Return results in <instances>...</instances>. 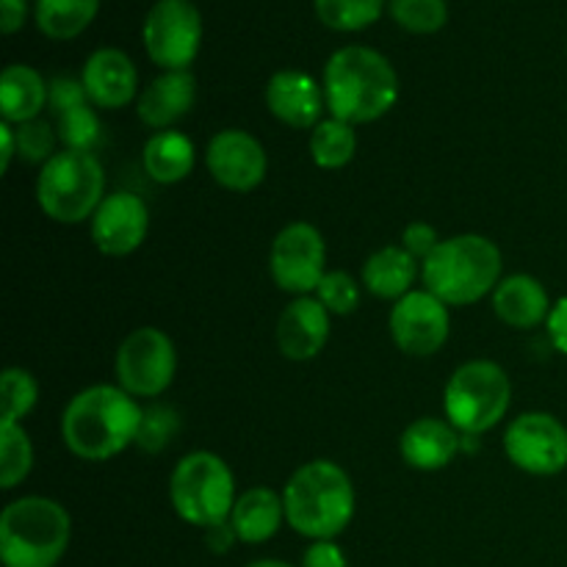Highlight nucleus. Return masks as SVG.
I'll return each mask as SVG.
<instances>
[{
    "mask_svg": "<svg viewBox=\"0 0 567 567\" xmlns=\"http://www.w3.org/2000/svg\"><path fill=\"white\" fill-rule=\"evenodd\" d=\"M144 410L120 385H89L61 413V441L86 463H105L138 441Z\"/></svg>",
    "mask_w": 567,
    "mask_h": 567,
    "instance_id": "obj_1",
    "label": "nucleus"
},
{
    "mask_svg": "<svg viewBox=\"0 0 567 567\" xmlns=\"http://www.w3.org/2000/svg\"><path fill=\"white\" fill-rule=\"evenodd\" d=\"M321 86L330 114L349 125L382 120L399 100V75L393 64L363 44H349L332 53Z\"/></svg>",
    "mask_w": 567,
    "mask_h": 567,
    "instance_id": "obj_2",
    "label": "nucleus"
},
{
    "mask_svg": "<svg viewBox=\"0 0 567 567\" xmlns=\"http://www.w3.org/2000/svg\"><path fill=\"white\" fill-rule=\"evenodd\" d=\"M286 520L308 540H336L354 518V485L332 460H310L282 491Z\"/></svg>",
    "mask_w": 567,
    "mask_h": 567,
    "instance_id": "obj_3",
    "label": "nucleus"
},
{
    "mask_svg": "<svg viewBox=\"0 0 567 567\" xmlns=\"http://www.w3.org/2000/svg\"><path fill=\"white\" fill-rule=\"evenodd\" d=\"M502 249L487 236L463 233L443 238L435 252L421 264V280L449 308L476 305L496 291L502 277Z\"/></svg>",
    "mask_w": 567,
    "mask_h": 567,
    "instance_id": "obj_4",
    "label": "nucleus"
},
{
    "mask_svg": "<svg viewBox=\"0 0 567 567\" xmlns=\"http://www.w3.org/2000/svg\"><path fill=\"white\" fill-rule=\"evenodd\" d=\"M72 537V518L59 502L22 496L0 515V559L3 567H55Z\"/></svg>",
    "mask_w": 567,
    "mask_h": 567,
    "instance_id": "obj_5",
    "label": "nucleus"
},
{
    "mask_svg": "<svg viewBox=\"0 0 567 567\" xmlns=\"http://www.w3.org/2000/svg\"><path fill=\"white\" fill-rule=\"evenodd\" d=\"M105 199V172L94 153L59 150L37 177V203L59 225L92 219Z\"/></svg>",
    "mask_w": 567,
    "mask_h": 567,
    "instance_id": "obj_6",
    "label": "nucleus"
},
{
    "mask_svg": "<svg viewBox=\"0 0 567 567\" xmlns=\"http://www.w3.org/2000/svg\"><path fill=\"white\" fill-rule=\"evenodd\" d=\"M236 480L219 454L192 452L169 476V502L177 518L197 529L227 524L236 507Z\"/></svg>",
    "mask_w": 567,
    "mask_h": 567,
    "instance_id": "obj_7",
    "label": "nucleus"
},
{
    "mask_svg": "<svg viewBox=\"0 0 567 567\" xmlns=\"http://www.w3.org/2000/svg\"><path fill=\"white\" fill-rule=\"evenodd\" d=\"M513 404L509 374L493 360H468L460 365L443 391V413L460 435H482L502 424Z\"/></svg>",
    "mask_w": 567,
    "mask_h": 567,
    "instance_id": "obj_8",
    "label": "nucleus"
},
{
    "mask_svg": "<svg viewBox=\"0 0 567 567\" xmlns=\"http://www.w3.org/2000/svg\"><path fill=\"white\" fill-rule=\"evenodd\" d=\"M116 380L133 399H155L177 374V349L158 327H138L116 349Z\"/></svg>",
    "mask_w": 567,
    "mask_h": 567,
    "instance_id": "obj_9",
    "label": "nucleus"
},
{
    "mask_svg": "<svg viewBox=\"0 0 567 567\" xmlns=\"http://www.w3.org/2000/svg\"><path fill=\"white\" fill-rule=\"evenodd\" d=\"M203 44V17L192 0H158L144 20V50L164 72L188 70Z\"/></svg>",
    "mask_w": 567,
    "mask_h": 567,
    "instance_id": "obj_10",
    "label": "nucleus"
},
{
    "mask_svg": "<svg viewBox=\"0 0 567 567\" xmlns=\"http://www.w3.org/2000/svg\"><path fill=\"white\" fill-rule=\"evenodd\" d=\"M271 280L293 297H313L327 275L324 236L310 221H291L275 236L269 249Z\"/></svg>",
    "mask_w": 567,
    "mask_h": 567,
    "instance_id": "obj_11",
    "label": "nucleus"
},
{
    "mask_svg": "<svg viewBox=\"0 0 567 567\" xmlns=\"http://www.w3.org/2000/svg\"><path fill=\"white\" fill-rule=\"evenodd\" d=\"M504 454L532 476H557L567 468V426L551 413H524L504 432Z\"/></svg>",
    "mask_w": 567,
    "mask_h": 567,
    "instance_id": "obj_12",
    "label": "nucleus"
},
{
    "mask_svg": "<svg viewBox=\"0 0 567 567\" xmlns=\"http://www.w3.org/2000/svg\"><path fill=\"white\" fill-rule=\"evenodd\" d=\"M388 330H391L399 352L410 354V358H432L446 347L449 332H452L449 305L441 302L426 288L410 291L408 297L393 302L391 316H388Z\"/></svg>",
    "mask_w": 567,
    "mask_h": 567,
    "instance_id": "obj_13",
    "label": "nucleus"
},
{
    "mask_svg": "<svg viewBox=\"0 0 567 567\" xmlns=\"http://www.w3.org/2000/svg\"><path fill=\"white\" fill-rule=\"evenodd\" d=\"M205 166H208L210 177H214L221 188L236 194H247L255 192V188L266 181L269 158H266L264 144H260L252 133L238 131V127H227V131H219L208 142V150H205Z\"/></svg>",
    "mask_w": 567,
    "mask_h": 567,
    "instance_id": "obj_14",
    "label": "nucleus"
},
{
    "mask_svg": "<svg viewBox=\"0 0 567 567\" xmlns=\"http://www.w3.org/2000/svg\"><path fill=\"white\" fill-rule=\"evenodd\" d=\"M92 241L109 258H125L144 244L150 233V208L131 192H111L89 219Z\"/></svg>",
    "mask_w": 567,
    "mask_h": 567,
    "instance_id": "obj_15",
    "label": "nucleus"
},
{
    "mask_svg": "<svg viewBox=\"0 0 567 567\" xmlns=\"http://www.w3.org/2000/svg\"><path fill=\"white\" fill-rule=\"evenodd\" d=\"M266 109L277 122L297 131H313L327 109L324 86L302 70H280L266 83Z\"/></svg>",
    "mask_w": 567,
    "mask_h": 567,
    "instance_id": "obj_16",
    "label": "nucleus"
},
{
    "mask_svg": "<svg viewBox=\"0 0 567 567\" xmlns=\"http://www.w3.org/2000/svg\"><path fill=\"white\" fill-rule=\"evenodd\" d=\"M332 313L316 297H297L277 321V347L282 358L305 363L321 354L330 341Z\"/></svg>",
    "mask_w": 567,
    "mask_h": 567,
    "instance_id": "obj_17",
    "label": "nucleus"
},
{
    "mask_svg": "<svg viewBox=\"0 0 567 567\" xmlns=\"http://www.w3.org/2000/svg\"><path fill=\"white\" fill-rule=\"evenodd\" d=\"M89 103L97 109H125L133 103L138 89V72L131 55L116 48H100L86 59L81 72Z\"/></svg>",
    "mask_w": 567,
    "mask_h": 567,
    "instance_id": "obj_18",
    "label": "nucleus"
},
{
    "mask_svg": "<svg viewBox=\"0 0 567 567\" xmlns=\"http://www.w3.org/2000/svg\"><path fill=\"white\" fill-rule=\"evenodd\" d=\"M197 103V81L188 70L164 72L136 100V114L153 131H172Z\"/></svg>",
    "mask_w": 567,
    "mask_h": 567,
    "instance_id": "obj_19",
    "label": "nucleus"
},
{
    "mask_svg": "<svg viewBox=\"0 0 567 567\" xmlns=\"http://www.w3.org/2000/svg\"><path fill=\"white\" fill-rule=\"evenodd\" d=\"M460 446H463V435L449 421L430 419V415L413 421L399 441L404 463L413 471H424V474L452 465V460L460 454Z\"/></svg>",
    "mask_w": 567,
    "mask_h": 567,
    "instance_id": "obj_20",
    "label": "nucleus"
},
{
    "mask_svg": "<svg viewBox=\"0 0 567 567\" xmlns=\"http://www.w3.org/2000/svg\"><path fill=\"white\" fill-rule=\"evenodd\" d=\"M546 286L532 275H509L493 291V310L513 330H532L551 316Z\"/></svg>",
    "mask_w": 567,
    "mask_h": 567,
    "instance_id": "obj_21",
    "label": "nucleus"
},
{
    "mask_svg": "<svg viewBox=\"0 0 567 567\" xmlns=\"http://www.w3.org/2000/svg\"><path fill=\"white\" fill-rule=\"evenodd\" d=\"M421 275V264L402 247V244H391V247L377 249L369 255L363 264V286L371 297L388 299V302H399L415 291V280Z\"/></svg>",
    "mask_w": 567,
    "mask_h": 567,
    "instance_id": "obj_22",
    "label": "nucleus"
},
{
    "mask_svg": "<svg viewBox=\"0 0 567 567\" xmlns=\"http://www.w3.org/2000/svg\"><path fill=\"white\" fill-rule=\"evenodd\" d=\"M282 524H286V504L269 487H249L236 498L230 526L236 529L238 543L260 546L271 540Z\"/></svg>",
    "mask_w": 567,
    "mask_h": 567,
    "instance_id": "obj_23",
    "label": "nucleus"
},
{
    "mask_svg": "<svg viewBox=\"0 0 567 567\" xmlns=\"http://www.w3.org/2000/svg\"><path fill=\"white\" fill-rule=\"evenodd\" d=\"M50 103V89L44 78L28 64H9L0 75V114L9 125H25L39 120Z\"/></svg>",
    "mask_w": 567,
    "mask_h": 567,
    "instance_id": "obj_24",
    "label": "nucleus"
},
{
    "mask_svg": "<svg viewBox=\"0 0 567 567\" xmlns=\"http://www.w3.org/2000/svg\"><path fill=\"white\" fill-rule=\"evenodd\" d=\"M197 164L194 142L181 131H158L147 138L142 150V166L150 181L161 186H175L186 181Z\"/></svg>",
    "mask_w": 567,
    "mask_h": 567,
    "instance_id": "obj_25",
    "label": "nucleus"
},
{
    "mask_svg": "<svg viewBox=\"0 0 567 567\" xmlns=\"http://www.w3.org/2000/svg\"><path fill=\"white\" fill-rule=\"evenodd\" d=\"M97 9L100 0H37L33 17L44 37L66 42V39L81 37L92 25Z\"/></svg>",
    "mask_w": 567,
    "mask_h": 567,
    "instance_id": "obj_26",
    "label": "nucleus"
},
{
    "mask_svg": "<svg viewBox=\"0 0 567 567\" xmlns=\"http://www.w3.org/2000/svg\"><path fill=\"white\" fill-rule=\"evenodd\" d=\"M308 150L319 169H343L358 153V133L354 125L330 116L310 131Z\"/></svg>",
    "mask_w": 567,
    "mask_h": 567,
    "instance_id": "obj_27",
    "label": "nucleus"
},
{
    "mask_svg": "<svg viewBox=\"0 0 567 567\" xmlns=\"http://www.w3.org/2000/svg\"><path fill=\"white\" fill-rule=\"evenodd\" d=\"M33 468V446L22 424H0V487L14 491Z\"/></svg>",
    "mask_w": 567,
    "mask_h": 567,
    "instance_id": "obj_28",
    "label": "nucleus"
},
{
    "mask_svg": "<svg viewBox=\"0 0 567 567\" xmlns=\"http://www.w3.org/2000/svg\"><path fill=\"white\" fill-rule=\"evenodd\" d=\"M385 11V0H316V14L327 28L341 33L374 25Z\"/></svg>",
    "mask_w": 567,
    "mask_h": 567,
    "instance_id": "obj_29",
    "label": "nucleus"
},
{
    "mask_svg": "<svg viewBox=\"0 0 567 567\" xmlns=\"http://www.w3.org/2000/svg\"><path fill=\"white\" fill-rule=\"evenodd\" d=\"M39 402V382L28 369H11L0 377V404H3V419L0 424H22L28 413Z\"/></svg>",
    "mask_w": 567,
    "mask_h": 567,
    "instance_id": "obj_30",
    "label": "nucleus"
},
{
    "mask_svg": "<svg viewBox=\"0 0 567 567\" xmlns=\"http://www.w3.org/2000/svg\"><path fill=\"white\" fill-rule=\"evenodd\" d=\"M55 133L64 150H81V153H94L100 144L103 127H100L97 114L92 103H81L75 109H66L55 114Z\"/></svg>",
    "mask_w": 567,
    "mask_h": 567,
    "instance_id": "obj_31",
    "label": "nucleus"
},
{
    "mask_svg": "<svg viewBox=\"0 0 567 567\" xmlns=\"http://www.w3.org/2000/svg\"><path fill=\"white\" fill-rule=\"evenodd\" d=\"M388 11L410 33H437L449 20L446 0H391Z\"/></svg>",
    "mask_w": 567,
    "mask_h": 567,
    "instance_id": "obj_32",
    "label": "nucleus"
},
{
    "mask_svg": "<svg viewBox=\"0 0 567 567\" xmlns=\"http://www.w3.org/2000/svg\"><path fill=\"white\" fill-rule=\"evenodd\" d=\"M332 316H349L360 305V286L347 271H327L313 293Z\"/></svg>",
    "mask_w": 567,
    "mask_h": 567,
    "instance_id": "obj_33",
    "label": "nucleus"
},
{
    "mask_svg": "<svg viewBox=\"0 0 567 567\" xmlns=\"http://www.w3.org/2000/svg\"><path fill=\"white\" fill-rule=\"evenodd\" d=\"M17 133V155L25 158L28 164H48L55 155V142L59 133L48 125L44 120L25 122V125H14Z\"/></svg>",
    "mask_w": 567,
    "mask_h": 567,
    "instance_id": "obj_34",
    "label": "nucleus"
},
{
    "mask_svg": "<svg viewBox=\"0 0 567 567\" xmlns=\"http://www.w3.org/2000/svg\"><path fill=\"white\" fill-rule=\"evenodd\" d=\"M177 421L175 413L166 408H155L144 413L142 421V432H138V446H144L147 452H161V449L169 443V435L175 432Z\"/></svg>",
    "mask_w": 567,
    "mask_h": 567,
    "instance_id": "obj_35",
    "label": "nucleus"
},
{
    "mask_svg": "<svg viewBox=\"0 0 567 567\" xmlns=\"http://www.w3.org/2000/svg\"><path fill=\"white\" fill-rule=\"evenodd\" d=\"M441 244V236H437L435 227L430 221H410L402 233V247L413 255L419 264H424L432 252L437 249Z\"/></svg>",
    "mask_w": 567,
    "mask_h": 567,
    "instance_id": "obj_36",
    "label": "nucleus"
},
{
    "mask_svg": "<svg viewBox=\"0 0 567 567\" xmlns=\"http://www.w3.org/2000/svg\"><path fill=\"white\" fill-rule=\"evenodd\" d=\"M302 567H349V563L336 540H313L305 548Z\"/></svg>",
    "mask_w": 567,
    "mask_h": 567,
    "instance_id": "obj_37",
    "label": "nucleus"
},
{
    "mask_svg": "<svg viewBox=\"0 0 567 567\" xmlns=\"http://www.w3.org/2000/svg\"><path fill=\"white\" fill-rule=\"evenodd\" d=\"M81 103H89L83 83L72 81V78H55L53 86H50V105H53L55 114H61L66 109H75Z\"/></svg>",
    "mask_w": 567,
    "mask_h": 567,
    "instance_id": "obj_38",
    "label": "nucleus"
},
{
    "mask_svg": "<svg viewBox=\"0 0 567 567\" xmlns=\"http://www.w3.org/2000/svg\"><path fill=\"white\" fill-rule=\"evenodd\" d=\"M546 330H548V338H551L554 349L557 352H563L567 358V293L563 299H557L551 308V316H548L546 321Z\"/></svg>",
    "mask_w": 567,
    "mask_h": 567,
    "instance_id": "obj_39",
    "label": "nucleus"
},
{
    "mask_svg": "<svg viewBox=\"0 0 567 567\" xmlns=\"http://www.w3.org/2000/svg\"><path fill=\"white\" fill-rule=\"evenodd\" d=\"M28 14V0H0V28L6 37L17 33L25 22Z\"/></svg>",
    "mask_w": 567,
    "mask_h": 567,
    "instance_id": "obj_40",
    "label": "nucleus"
},
{
    "mask_svg": "<svg viewBox=\"0 0 567 567\" xmlns=\"http://www.w3.org/2000/svg\"><path fill=\"white\" fill-rule=\"evenodd\" d=\"M205 543H208V548L214 554H227L238 543V535H236V529L230 526V520H227V524L205 529Z\"/></svg>",
    "mask_w": 567,
    "mask_h": 567,
    "instance_id": "obj_41",
    "label": "nucleus"
},
{
    "mask_svg": "<svg viewBox=\"0 0 567 567\" xmlns=\"http://www.w3.org/2000/svg\"><path fill=\"white\" fill-rule=\"evenodd\" d=\"M0 144H3V153H0V169L9 172L11 161H14L17 155V133H14V125H9V122H0Z\"/></svg>",
    "mask_w": 567,
    "mask_h": 567,
    "instance_id": "obj_42",
    "label": "nucleus"
},
{
    "mask_svg": "<svg viewBox=\"0 0 567 567\" xmlns=\"http://www.w3.org/2000/svg\"><path fill=\"white\" fill-rule=\"evenodd\" d=\"M247 567H293V565L282 563V559H258V563H249Z\"/></svg>",
    "mask_w": 567,
    "mask_h": 567,
    "instance_id": "obj_43",
    "label": "nucleus"
}]
</instances>
